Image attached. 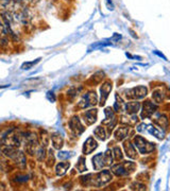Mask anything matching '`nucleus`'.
<instances>
[{
  "mask_svg": "<svg viewBox=\"0 0 170 191\" xmlns=\"http://www.w3.org/2000/svg\"><path fill=\"white\" fill-rule=\"evenodd\" d=\"M2 152H3V154L6 155V156H8L9 158L13 159L18 167H20V168H25L26 167L27 159H26L25 154H23V152L19 151L17 148L6 145V147L3 148V150H2Z\"/></svg>",
  "mask_w": 170,
  "mask_h": 191,
  "instance_id": "obj_1",
  "label": "nucleus"
},
{
  "mask_svg": "<svg viewBox=\"0 0 170 191\" xmlns=\"http://www.w3.org/2000/svg\"><path fill=\"white\" fill-rule=\"evenodd\" d=\"M134 145L142 154H148L154 150V143L147 141L143 136H136L134 138Z\"/></svg>",
  "mask_w": 170,
  "mask_h": 191,
  "instance_id": "obj_2",
  "label": "nucleus"
},
{
  "mask_svg": "<svg viewBox=\"0 0 170 191\" xmlns=\"http://www.w3.org/2000/svg\"><path fill=\"white\" fill-rule=\"evenodd\" d=\"M134 168H135V164L133 162H123L121 165H117V166L113 167V172L117 176H124L132 172Z\"/></svg>",
  "mask_w": 170,
  "mask_h": 191,
  "instance_id": "obj_3",
  "label": "nucleus"
},
{
  "mask_svg": "<svg viewBox=\"0 0 170 191\" xmlns=\"http://www.w3.org/2000/svg\"><path fill=\"white\" fill-rule=\"evenodd\" d=\"M112 180V174L109 170H103L102 172H100L99 174L96 175L95 181L93 180V184L96 185L97 187H102L105 184H107L109 181H111Z\"/></svg>",
  "mask_w": 170,
  "mask_h": 191,
  "instance_id": "obj_4",
  "label": "nucleus"
},
{
  "mask_svg": "<svg viewBox=\"0 0 170 191\" xmlns=\"http://www.w3.org/2000/svg\"><path fill=\"white\" fill-rule=\"evenodd\" d=\"M96 102H97V96H96L95 91L88 92L83 97V100L80 103V107L81 108H85V107L88 106H93L94 104H96Z\"/></svg>",
  "mask_w": 170,
  "mask_h": 191,
  "instance_id": "obj_5",
  "label": "nucleus"
},
{
  "mask_svg": "<svg viewBox=\"0 0 170 191\" xmlns=\"http://www.w3.org/2000/svg\"><path fill=\"white\" fill-rule=\"evenodd\" d=\"M69 126H70L71 131H73L77 135H81L85 131V128L82 123H81L80 119L78 117H73L70 121H69Z\"/></svg>",
  "mask_w": 170,
  "mask_h": 191,
  "instance_id": "obj_6",
  "label": "nucleus"
},
{
  "mask_svg": "<svg viewBox=\"0 0 170 191\" xmlns=\"http://www.w3.org/2000/svg\"><path fill=\"white\" fill-rule=\"evenodd\" d=\"M130 95L129 97L134 98V99H142L147 95V88L143 87V86H138V87L132 88L131 90H129Z\"/></svg>",
  "mask_w": 170,
  "mask_h": 191,
  "instance_id": "obj_7",
  "label": "nucleus"
},
{
  "mask_svg": "<svg viewBox=\"0 0 170 191\" xmlns=\"http://www.w3.org/2000/svg\"><path fill=\"white\" fill-rule=\"evenodd\" d=\"M98 147L97 141L94 139L93 137L87 138V140L84 143V147H83V153L84 154H90L92 152H94Z\"/></svg>",
  "mask_w": 170,
  "mask_h": 191,
  "instance_id": "obj_8",
  "label": "nucleus"
},
{
  "mask_svg": "<svg viewBox=\"0 0 170 191\" xmlns=\"http://www.w3.org/2000/svg\"><path fill=\"white\" fill-rule=\"evenodd\" d=\"M156 105L153 104L150 101H146L143 104V117H150L153 115L155 111H156Z\"/></svg>",
  "mask_w": 170,
  "mask_h": 191,
  "instance_id": "obj_9",
  "label": "nucleus"
},
{
  "mask_svg": "<svg viewBox=\"0 0 170 191\" xmlns=\"http://www.w3.org/2000/svg\"><path fill=\"white\" fill-rule=\"evenodd\" d=\"M111 89H112V84L110 82H106L102 85V87H101V102H100V104L101 105L105 103V100H106L107 97H109V94L111 92Z\"/></svg>",
  "mask_w": 170,
  "mask_h": 191,
  "instance_id": "obj_10",
  "label": "nucleus"
},
{
  "mask_svg": "<svg viewBox=\"0 0 170 191\" xmlns=\"http://www.w3.org/2000/svg\"><path fill=\"white\" fill-rule=\"evenodd\" d=\"M84 120L87 124H93L97 119V109H90L84 114Z\"/></svg>",
  "mask_w": 170,
  "mask_h": 191,
  "instance_id": "obj_11",
  "label": "nucleus"
},
{
  "mask_svg": "<svg viewBox=\"0 0 170 191\" xmlns=\"http://www.w3.org/2000/svg\"><path fill=\"white\" fill-rule=\"evenodd\" d=\"M139 108H140V104L138 102H129V103L126 104V108L124 109H126V112L129 114L134 115L139 111Z\"/></svg>",
  "mask_w": 170,
  "mask_h": 191,
  "instance_id": "obj_12",
  "label": "nucleus"
},
{
  "mask_svg": "<svg viewBox=\"0 0 170 191\" xmlns=\"http://www.w3.org/2000/svg\"><path fill=\"white\" fill-rule=\"evenodd\" d=\"M128 133H129V128L128 126H122V128H119L118 130L116 131V133H115V137H116L117 140H123L124 138L128 136Z\"/></svg>",
  "mask_w": 170,
  "mask_h": 191,
  "instance_id": "obj_13",
  "label": "nucleus"
},
{
  "mask_svg": "<svg viewBox=\"0 0 170 191\" xmlns=\"http://www.w3.org/2000/svg\"><path fill=\"white\" fill-rule=\"evenodd\" d=\"M124 150H126V156L130 157V158H135L136 157V151L134 149L133 144L130 142H126L124 143Z\"/></svg>",
  "mask_w": 170,
  "mask_h": 191,
  "instance_id": "obj_14",
  "label": "nucleus"
},
{
  "mask_svg": "<svg viewBox=\"0 0 170 191\" xmlns=\"http://www.w3.org/2000/svg\"><path fill=\"white\" fill-rule=\"evenodd\" d=\"M104 114H105V120L103 121V124H106V123L111 122V121H116L115 115L113 113V109H112L111 107H107L104 111Z\"/></svg>",
  "mask_w": 170,
  "mask_h": 191,
  "instance_id": "obj_15",
  "label": "nucleus"
},
{
  "mask_svg": "<svg viewBox=\"0 0 170 191\" xmlns=\"http://www.w3.org/2000/svg\"><path fill=\"white\" fill-rule=\"evenodd\" d=\"M68 168H69V162H60V164H57L56 168V174L57 175H63V174L66 173Z\"/></svg>",
  "mask_w": 170,
  "mask_h": 191,
  "instance_id": "obj_16",
  "label": "nucleus"
},
{
  "mask_svg": "<svg viewBox=\"0 0 170 191\" xmlns=\"http://www.w3.org/2000/svg\"><path fill=\"white\" fill-rule=\"evenodd\" d=\"M146 130L148 131L151 135L155 136L156 138H159V139H162V138H164V134H163L161 131H159L156 128H154L153 125H148V128H146Z\"/></svg>",
  "mask_w": 170,
  "mask_h": 191,
  "instance_id": "obj_17",
  "label": "nucleus"
},
{
  "mask_svg": "<svg viewBox=\"0 0 170 191\" xmlns=\"http://www.w3.org/2000/svg\"><path fill=\"white\" fill-rule=\"evenodd\" d=\"M94 134H95L96 137H97L98 139H100V140H105L106 139V137H107L106 133H105V130L102 128V126H98V128L95 130Z\"/></svg>",
  "mask_w": 170,
  "mask_h": 191,
  "instance_id": "obj_18",
  "label": "nucleus"
},
{
  "mask_svg": "<svg viewBox=\"0 0 170 191\" xmlns=\"http://www.w3.org/2000/svg\"><path fill=\"white\" fill-rule=\"evenodd\" d=\"M52 143H53V147L56 149H61L62 145H63V139L59 135H53L52 136Z\"/></svg>",
  "mask_w": 170,
  "mask_h": 191,
  "instance_id": "obj_19",
  "label": "nucleus"
},
{
  "mask_svg": "<svg viewBox=\"0 0 170 191\" xmlns=\"http://www.w3.org/2000/svg\"><path fill=\"white\" fill-rule=\"evenodd\" d=\"M76 168L78 169L79 172H83V171L86 170V166H85L84 158H83V157H80V158H79V162H78V165L76 166Z\"/></svg>",
  "mask_w": 170,
  "mask_h": 191,
  "instance_id": "obj_20",
  "label": "nucleus"
},
{
  "mask_svg": "<svg viewBox=\"0 0 170 191\" xmlns=\"http://www.w3.org/2000/svg\"><path fill=\"white\" fill-rule=\"evenodd\" d=\"M39 59H37L35 62H34V61H33V62H26V63H23V64L21 68H23V69H27V70H28V69L32 68V66H34L35 64H37L38 62H39Z\"/></svg>",
  "mask_w": 170,
  "mask_h": 191,
  "instance_id": "obj_21",
  "label": "nucleus"
},
{
  "mask_svg": "<svg viewBox=\"0 0 170 191\" xmlns=\"http://www.w3.org/2000/svg\"><path fill=\"white\" fill-rule=\"evenodd\" d=\"M113 157L115 159H121L122 158V154H121V152H120V149H119L118 147H116V148H114V150H113Z\"/></svg>",
  "mask_w": 170,
  "mask_h": 191,
  "instance_id": "obj_22",
  "label": "nucleus"
},
{
  "mask_svg": "<svg viewBox=\"0 0 170 191\" xmlns=\"http://www.w3.org/2000/svg\"><path fill=\"white\" fill-rule=\"evenodd\" d=\"M57 156H59V158H61V159H65V158H68L70 155H69L68 152H60L59 154H57Z\"/></svg>",
  "mask_w": 170,
  "mask_h": 191,
  "instance_id": "obj_23",
  "label": "nucleus"
}]
</instances>
